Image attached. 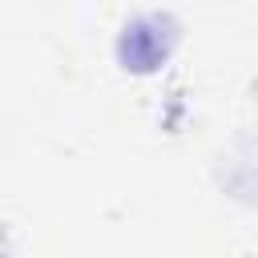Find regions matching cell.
Here are the masks:
<instances>
[{"label":"cell","mask_w":258,"mask_h":258,"mask_svg":"<svg viewBox=\"0 0 258 258\" xmlns=\"http://www.w3.org/2000/svg\"><path fill=\"white\" fill-rule=\"evenodd\" d=\"M177 36H181V28H177V20H173L169 12L133 16V20L121 28V36H117V60H121V69H129V73H157V69L173 56Z\"/></svg>","instance_id":"1"}]
</instances>
